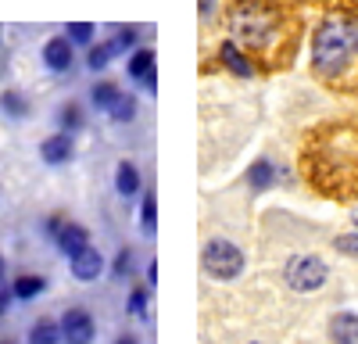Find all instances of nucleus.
<instances>
[{
    "label": "nucleus",
    "mask_w": 358,
    "mask_h": 344,
    "mask_svg": "<svg viewBox=\"0 0 358 344\" xmlns=\"http://www.w3.org/2000/svg\"><path fill=\"white\" fill-rule=\"evenodd\" d=\"M11 283V294H15V305H33L36 298H43L50 291V280L43 273H18Z\"/></svg>",
    "instance_id": "f3484780"
},
{
    "label": "nucleus",
    "mask_w": 358,
    "mask_h": 344,
    "mask_svg": "<svg viewBox=\"0 0 358 344\" xmlns=\"http://www.w3.org/2000/svg\"><path fill=\"white\" fill-rule=\"evenodd\" d=\"M0 205H4V187H0Z\"/></svg>",
    "instance_id": "f704fd0d"
},
{
    "label": "nucleus",
    "mask_w": 358,
    "mask_h": 344,
    "mask_svg": "<svg viewBox=\"0 0 358 344\" xmlns=\"http://www.w3.org/2000/svg\"><path fill=\"white\" fill-rule=\"evenodd\" d=\"M215 11H219V0H197V18L201 22H212Z\"/></svg>",
    "instance_id": "c85d7f7f"
},
{
    "label": "nucleus",
    "mask_w": 358,
    "mask_h": 344,
    "mask_svg": "<svg viewBox=\"0 0 358 344\" xmlns=\"http://www.w3.org/2000/svg\"><path fill=\"white\" fill-rule=\"evenodd\" d=\"M90 126V104H83L79 97H69L57 104L54 111V129H62V133H72V136H83Z\"/></svg>",
    "instance_id": "f8f14e48"
},
{
    "label": "nucleus",
    "mask_w": 358,
    "mask_h": 344,
    "mask_svg": "<svg viewBox=\"0 0 358 344\" xmlns=\"http://www.w3.org/2000/svg\"><path fill=\"white\" fill-rule=\"evenodd\" d=\"M334 248H337L341 255L358 258V229H355V234H344V237H334Z\"/></svg>",
    "instance_id": "bb28decb"
},
{
    "label": "nucleus",
    "mask_w": 358,
    "mask_h": 344,
    "mask_svg": "<svg viewBox=\"0 0 358 344\" xmlns=\"http://www.w3.org/2000/svg\"><path fill=\"white\" fill-rule=\"evenodd\" d=\"M326 280H330V266L319 255H290L283 266V283L297 294H315Z\"/></svg>",
    "instance_id": "39448f33"
},
{
    "label": "nucleus",
    "mask_w": 358,
    "mask_h": 344,
    "mask_svg": "<svg viewBox=\"0 0 358 344\" xmlns=\"http://www.w3.org/2000/svg\"><path fill=\"white\" fill-rule=\"evenodd\" d=\"M0 344H18L15 337H0Z\"/></svg>",
    "instance_id": "473e14b6"
},
{
    "label": "nucleus",
    "mask_w": 358,
    "mask_h": 344,
    "mask_svg": "<svg viewBox=\"0 0 358 344\" xmlns=\"http://www.w3.org/2000/svg\"><path fill=\"white\" fill-rule=\"evenodd\" d=\"M36 151H40V162H43L47 169H65V165H72V162H76L79 136L54 129V133H47V136L40 140V148H36Z\"/></svg>",
    "instance_id": "1a4fd4ad"
},
{
    "label": "nucleus",
    "mask_w": 358,
    "mask_h": 344,
    "mask_svg": "<svg viewBox=\"0 0 358 344\" xmlns=\"http://www.w3.org/2000/svg\"><path fill=\"white\" fill-rule=\"evenodd\" d=\"M334 344H358V312L344 308V312H334L330 315V327H326Z\"/></svg>",
    "instance_id": "6ab92c4d"
},
{
    "label": "nucleus",
    "mask_w": 358,
    "mask_h": 344,
    "mask_svg": "<svg viewBox=\"0 0 358 344\" xmlns=\"http://www.w3.org/2000/svg\"><path fill=\"white\" fill-rule=\"evenodd\" d=\"M280 33H283V18L273 4H265V0H241V4H233L229 36L248 54L273 50L280 43Z\"/></svg>",
    "instance_id": "f03ea898"
},
{
    "label": "nucleus",
    "mask_w": 358,
    "mask_h": 344,
    "mask_svg": "<svg viewBox=\"0 0 358 344\" xmlns=\"http://www.w3.org/2000/svg\"><path fill=\"white\" fill-rule=\"evenodd\" d=\"M151 287L147 283H133L126 294V315L129 320H151Z\"/></svg>",
    "instance_id": "4be33fe9"
},
{
    "label": "nucleus",
    "mask_w": 358,
    "mask_h": 344,
    "mask_svg": "<svg viewBox=\"0 0 358 344\" xmlns=\"http://www.w3.org/2000/svg\"><path fill=\"white\" fill-rule=\"evenodd\" d=\"M358 57V18L326 15L312 33V72L319 79H341Z\"/></svg>",
    "instance_id": "f257e3e1"
},
{
    "label": "nucleus",
    "mask_w": 358,
    "mask_h": 344,
    "mask_svg": "<svg viewBox=\"0 0 358 344\" xmlns=\"http://www.w3.org/2000/svg\"><path fill=\"white\" fill-rule=\"evenodd\" d=\"M94 244V234H90V226L86 222H76V219H69L65 222V229H62V237H57V251H62L65 258H72V255H79L83 248H90Z\"/></svg>",
    "instance_id": "a211bd4d"
},
{
    "label": "nucleus",
    "mask_w": 358,
    "mask_h": 344,
    "mask_svg": "<svg viewBox=\"0 0 358 344\" xmlns=\"http://www.w3.org/2000/svg\"><path fill=\"white\" fill-rule=\"evenodd\" d=\"M136 47H140V29L136 25H115L111 36H104L90 50H83V69L94 72V76H104L108 65H115L118 57H126Z\"/></svg>",
    "instance_id": "7ed1b4c3"
},
{
    "label": "nucleus",
    "mask_w": 358,
    "mask_h": 344,
    "mask_svg": "<svg viewBox=\"0 0 358 344\" xmlns=\"http://www.w3.org/2000/svg\"><path fill=\"white\" fill-rule=\"evenodd\" d=\"M111 344H143V341H140V334H133V330H122V334H118Z\"/></svg>",
    "instance_id": "7c9ffc66"
},
{
    "label": "nucleus",
    "mask_w": 358,
    "mask_h": 344,
    "mask_svg": "<svg viewBox=\"0 0 358 344\" xmlns=\"http://www.w3.org/2000/svg\"><path fill=\"white\" fill-rule=\"evenodd\" d=\"M0 47H4V25H0Z\"/></svg>",
    "instance_id": "72a5a7b5"
},
{
    "label": "nucleus",
    "mask_w": 358,
    "mask_h": 344,
    "mask_svg": "<svg viewBox=\"0 0 358 344\" xmlns=\"http://www.w3.org/2000/svg\"><path fill=\"white\" fill-rule=\"evenodd\" d=\"M147 287H158V258H151V262H147Z\"/></svg>",
    "instance_id": "c756f323"
},
{
    "label": "nucleus",
    "mask_w": 358,
    "mask_h": 344,
    "mask_svg": "<svg viewBox=\"0 0 358 344\" xmlns=\"http://www.w3.org/2000/svg\"><path fill=\"white\" fill-rule=\"evenodd\" d=\"M201 269L212 276V280H236L244 269H248V255L241 244H233L229 237H208L204 248H201Z\"/></svg>",
    "instance_id": "20e7f679"
},
{
    "label": "nucleus",
    "mask_w": 358,
    "mask_h": 344,
    "mask_svg": "<svg viewBox=\"0 0 358 344\" xmlns=\"http://www.w3.org/2000/svg\"><path fill=\"white\" fill-rule=\"evenodd\" d=\"M62 33H65L79 50H90V47L97 43V25H94V22H65Z\"/></svg>",
    "instance_id": "b1692460"
},
{
    "label": "nucleus",
    "mask_w": 358,
    "mask_h": 344,
    "mask_svg": "<svg viewBox=\"0 0 358 344\" xmlns=\"http://www.w3.org/2000/svg\"><path fill=\"white\" fill-rule=\"evenodd\" d=\"M0 283H8V258H4V251H0Z\"/></svg>",
    "instance_id": "2f4dec72"
},
{
    "label": "nucleus",
    "mask_w": 358,
    "mask_h": 344,
    "mask_svg": "<svg viewBox=\"0 0 358 344\" xmlns=\"http://www.w3.org/2000/svg\"><path fill=\"white\" fill-rule=\"evenodd\" d=\"M25 344H62V323H57V315H40V320L29 323Z\"/></svg>",
    "instance_id": "aec40b11"
},
{
    "label": "nucleus",
    "mask_w": 358,
    "mask_h": 344,
    "mask_svg": "<svg viewBox=\"0 0 358 344\" xmlns=\"http://www.w3.org/2000/svg\"><path fill=\"white\" fill-rule=\"evenodd\" d=\"M33 97H29L25 90H18V86H4L0 90V115H4L8 122H15V126H22V122H29L33 119Z\"/></svg>",
    "instance_id": "4468645a"
},
{
    "label": "nucleus",
    "mask_w": 358,
    "mask_h": 344,
    "mask_svg": "<svg viewBox=\"0 0 358 344\" xmlns=\"http://www.w3.org/2000/svg\"><path fill=\"white\" fill-rule=\"evenodd\" d=\"M143 190H147L143 187V169L136 162L122 158V162L115 165V194L122 197V201H136Z\"/></svg>",
    "instance_id": "dca6fc26"
},
{
    "label": "nucleus",
    "mask_w": 358,
    "mask_h": 344,
    "mask_svg": "<svg viewBox=\"0 0 358 344\" xmlns=\"http://www.w3.org/2000/svg\"><path fill=\"white\" fill-rule=\"evenodd\" d=\"M251 344H262V341H251Z\"/></svg>",
    "instance_id": "e433bc0d"
},
{
    "label": "nucleus",
    "mask_w": 358,
    "mask_h": 344,
    "mask_svg": "<svg viewBox=\"0 0 358 344\" xmlns=\"http://www.w3.org/2000/svg\"><path fill=\"white\" fill-rule=\"evenodd\" d=\"M280 176H283V169L276 165V158L258 155V158L248 165V172H244V183H248V190L262 194V190H268V187H276Z\"/></svg>",
    "instance_id": "2eb2a0df"
},
{
    "label": "nucleus",
    "mask_w": 358,
    "mask_h": 344,
    "mask_svg": "<svg viewBox=\"0 0 358 344\" xmlns=\"http://www.w3.org/2000/svg\"><path fill=\"white\" fill-rule=\"evenodd\" d=\"M108 276L111 280H136V251L129 244H122L115 251V258L108 262Z\"/></svg>",
    "instance_id": "5701e85b"
},
{
    "label": "nucleus",
    "mask_w": 358,
    "mask_h": 344,
    "mask_svg": "<svg viewBox=\"0 0 358 344\" xmlns=\"http://www.w3.org/2000/svg\"><path fill=\"white\" fill-rule=\"evenodd\" d=\"M126 79L136 90H143L147 97L158 94V54H155V47H136V50L126 54Z\"/></svg>",
    "instance_id": "0eeeda50"
},
{
    "label": "nucleus",
    "mask_w": 358,
    "mask_h": 344,
    "mask_svg": "<svg viewBox=\"0 0 358 344\" xmlns=\"http://www.w3.org/2000/svg\"><path fill=\"white\" fill-rule=\"evenodd\" d=\"M76 62H79V47H76L65 33L43 40V47H40V65H43L47 76L62 79V76H69V72L76 69Z\"/></svg>",
    "instance_id": "423d86ee"
},
{
    "label": "nucleus",
    "mask_w": 358,
    "mask_h": 344,
    "mask_svg": "<svg viewBox=\"0 0 358 344\" xmlns=\"http://www.w3.org/2000/svg\"><path fill=\"white\" fill-rule=\"evenodd\" d=\"M136 111H140V97L136 94H122V101L115 104V111L108 115V119L115 126H129V122H136Z\"/></svg>",
    "instance_id": "393cba45"
},
{
    "label": "nucleus",
    "mask_w": 358,
    "mask_h": 344,
    "mask_svg": "<svg viewBox=\"0 0 358 344\" xmlns=\"http://www.w3.org/2000/svg\"><path fill=\"white\" fill-rule=\"evenodd\" d=\"M62 344H94L97 341V320L86 305H69L62 315Z\"/></svg>",
    "instance_id": "6e6552de"
},
{
    "label": "nucleus",
    "mask_w": 358,
    "mask_h": 344,
    "mask_svg": "<svg viewBox=\"0 0 358 344\" xmlns=\"http://www.w3.org/2000/svg\"><path fill=\"white\" fill-rule=\"evenodd\" d=\"M65 222H69V219H65V215H57V212H54V215H43V219H40V234H43V241H47V244H57V237H62Z\"/></svg>",
    "instance_id": "a878e982"
},
{
    "label": "nucleus",
    "mask_w": 358,
    "mask_h": 344,
    "mask_svg": "<svg viewBox=\"0 0 358 344\" xmlns=\"http://www.w3.org/2000/svg\"><path fill=\"white\" fill-rule=\"evenodd\" d=\"M69 273H72V280H79V283H97L104 273H108V258H104V251L101 248H83L79 255H72L69 258Z\"/></svg>",
    "instance_id": "9d476101"
},
{
    "label": "nucleus",
    "mask_w": 358,
    "mask_h": 344,
    "mask_svg": "<svg viewBox=\"0 0 358 344\" xmlns=\"http://www.w3.org/2000/svg\"><path fill=\"white\" fill-rule=\"evenodd\" d=\"M122 94H126V90H122L115 79L97 76L94 83H90V90H86V104H90V111H97V115H111L115 104L122 101Z\"/></svg>",
    "instance_id": "ddd939ff"
},
{
    "label": "nucleus",
    "mask_w": 358,
    "mask_h": 344,
    "mask_svg": "<svg viewBox=\"0 0 358 344\" xmlns=\"http://www.w3.org/2000/svg\"><path fill=\"white\" fill-rule=\"evenodd\" d=\"M219 65L229 72V76H236V79H255L258 76V69H255V57L236 43L233 36H226L222 43H219Z\"/></svg>",
    "instance_id": "9b49d317"
},
{
    "label": "nucleus",
    "mask_w": 358,
    "mask_h": 344,
    "mask_svg": "<svg viewBox=\"0 0 358 344\" xmlns=\"http://www.w3.org/2000/svg\"><path fill=\"white\" fill-rule=\"evenodd\" d=\"M136 222H140V234H143V237H155V234H158V190H155V187H147V190L140 194Z\"/></svg>",
    "instance_id": "412c9836"
},
{
    "label": "nucleus",
    "mask_w": 358,
    "mask_h": 344,
    "mask_svg": "<svg viewBox=\"0 0 358 344\" xmlns=\"http://www.w3.org/2000/svg\"><path fill=\"white\" fill-rule=\"evenodd\" d=\"M355 226H358V215H355Z\"/></svg>",
    "instance_id": "c9c22d12"
},
{
    "label": "nucleus",
    "mask_w": 358,
    "mask_h": 344,
    "mask_svg": "<svg viewBox=\"0 0 358 344\" xmlns=\"http://www.w3.org/2000/svg\"><path fill=\"white\" fill-rule=\"evenodd\" d=\"M15 308V294H11V283H0V320H8V312Z\"/></svg>",
    "instance_id": "cd10ccee"
}]
</instances>
